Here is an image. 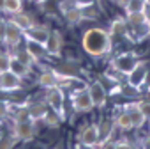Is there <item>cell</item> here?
I'll list each match as a JSON object with an SVG mask.
<instances>
[{"instance_id": "6da1fadb", "label": "cell", "mask_w": 150, "mask_h": 149, "mask_svg": "<svg viewBox=\"0 0 150 149\" xmlns=\"http://www.w3.org/2000/svg\"><path fill=\"white\" fill-rule=\"evenodd\" d=\"M81 46L83 52L90 57H103L111 52L113 48V37L108 30L101 27H92L83 32L81 36Z\"/></svg>"}, {"instance_id": "7a4b0ae2", "label": "cell", "mask_w": 150, "mask_h": 149, "mask_svg": "<svg viewBox=\"0 0 150 149\" xmlns=\"http://www.w3.org/2000/svg\"><path fill=\"white\" fill-rule=\"evenodd\" d=\"M44 101L48 103L50 110H53L60 115L62 121L65 119V92H64V87L57 85V87L48 89L46 96H44Z\"/></svg>"}, {"instance_id": "3957f363", "label": "cell", "mask_w": 150, "mask_h": 149, "mask_svg": "<svg viewBox=\"0 0 150 149\" xmlns=\"http://www.w3.org/2000/svg\"><path fill=\"white\" fill-rule=\"evenodd\" d=\"M69 100H71V107L80 112V114H87L94 108V103L90 100V94H88V89L87 85L83 89H76V91H72L69 94Z\"/></svg>"}, {"instance_id": "277c9868", "label": "cell", "mask_w": 150, "mask_h": 149, "mask_svg": "<svg viewBox=\"0 0 150 149\" xmlns=\"http://www.w3.org/2000/svg\"><path fill=\"white\" fill-rule=\"evenodd\" d=\"M23 41H25L23 30H21L18 25H14V23L7 18V20H6V32H4V43H2V46H6V50H14V48H18Z\"/></svg>"}, {"instance_id": "5b68a950", "label": "cell", "mask_w": 150, "mask_h": 149, "mask_svg": "<svg viewBox=\"0 0 150 149\" xmlns=\"http://www.w3.org/2000/svg\"><path fill=\"white\" fill-rule=\"evenodd\" d=\"M35 124L37 122H34V121H20V122L13 121L11 135L18 142H30L35 137Z\"/></svg>"}, {"instance_id": "8992f818", "label": "cell", "mask_w": 150, "mask_h": 149, "mask_svg": "<svg viewBox=\"0 0 150 149\" xmlns=\"http://www.w3.org/2000/svg\"><path fill=\"white\" fill-rule=\"evenodd\" d=\"M148 62L146 60H138V64L134 66V69L127 74V85L136 89V91H141L143 89V84H145V78H146V73H148Z\"/></svg>"}, {"instance_id": "52a82bcc", "label": "cell", "mask_w": 150, "mask_h": 149, "mask_svg": "<svg viewBox=\"0 0 150 149\" xmlns=\"http://www.w3.org/2000/svg\"><path fill=\"white\" fill-rule=\"evenodd\" d=\"M23 89V80L13 71H4L0 73V92H6V94H13Z\"/></svg>"}, {"instance_id": "ba28073f", "label": "cell", "mask_w": 150, "mask_h": 149, "mask_svg": "<svg viewBox=\"0 0 150 149\" xmlns=\"http://www.w3.org/2000/svg\"><path fill=\"white\" fill-rule=\"evenodd\" d=\"M88 89V94H90V100L94 103V108H103L108 101V91L106 87L103 85L101 80H94L90 85H87Z\"/></svg>"}, {"instance_id": "9c48e42d", "label": "cell", "mask_w": 150, "mask_h": 149, "mask_svg": "<svg viewBox=\"0 0 150 149\" xmlns=\"http://www.w3.org/2000/svg\"><path fill=\"white\" fill-rule=\"evenodd\" d=\"M138 60L139 59H136L132 53H122V55H118L117 59H113V62H111V66L115 67V69H118L120 73H124L125 77L134 69V66L138 64Z\"/></svg>"}, {"instance_id": "30bf717a", "label": "cell", "mask_w": 150, "mask_h": 149, "mask_svg": "<svg viewBox=\"0 0 150 149\" xmlns=\"http://www.w3.org/2000/svg\"><path fill=\"white\" fill-rule=\"evenodd\" d=\"M44 48L48 52L50 57H58L62 48H64V37L58 30H50V36H48V41L44 43Z\"/></svg>"}, {"instance_id": "8fae6325", "label": "cell", "mask_w": 150, "mask_h": 149, "mask_svg": "<svg viewBox=\"0 0 150 149\" xmlns=\"http://www.w3.org/2000/svg\"><path fill=\"white\" fill-rule=\"evenodd\" d=\"M78 142L80 144H88V145H97L101 142V133L97 124H88L78 133Z\"/></svg>"}, {"instance_id": "7c38bea8", "label": "cell", "mask_w": 150, "mask_h": 149, "mask_svg": "<svg viewBox=\"0 0 150 149\" xmlns=\"http://www.w3.org/2000/svg\"><path fill=\"white\" fill-rule=\"evenodd\" d=\"M124 110L127 112V115H129V119H131V122H132V130H141V128L145 126L146 117H145V114L141 112V108L138 107V103H127V105L124 107Z\"/></svg>"}, {"instance_id": "4fadbf2b", "label": "cell", "mask_w": 150, "mask_h": 149, "mask_svg": "<svg viewBox=\"0 0 150 149\" xmlns=\"http://www.w3.org/2000/svg\"><path fill=\"white\" fill-rule=\"evenodd\" d=\"M48 36H50V29L46 25H34L32 29L25 30L23 32V37L28 39V41H34V43H39V44H44L48 41Z\"/></svg>"}, {"instance_id": "5bb4252c", "label": "cell", "mask_w": 150, "mask_h": 149, "mask_svg": "<svg viewBox=\"0 0 150 149\" xmlns=\"http://www.w3.org/2000/svg\"><path fill=\"white\" fill-rule=\"evenodd\" d=\"M27 110H28V117H30V121H34V122H41V121L44 119V115L48 114L50 107H48V103H46L44 100H41V101L27 103Z\"/></svg>"}, {"instance_id": "9a60e30c", "label": "cell", "mask_w": 150, "mask_h": 149, "mask_svg": "<svg viewBox=\"0 0 150 149\" xmlns=\"http://www.w3.org/2000/svg\"><path fill=\"white\" fill-rule=\"evenodd\" d=\"M25 43V50H27V53L30 55V59L34 60V64H37V62H41V60H44V59H48L50 55H48V52H46V48H44V44H39V43H34V41H28V39H25L23 41Z\"/></svg>"}, {"instance_id": "2e32d148", "label": "cell", "mask_w": 150, "mask_h": 149, "mask_svg": "<svg viewBox=\"0 0 150 149\" xmlns=\"http://www.w3.org/2000/svg\"><path fill=\"white\" fill-rule=\"evenodd\" d=\"M11 53V52H9ZM9 71H13L16 77H20L21 80H25V78H28L30 74H32V66L30 64H25V62H21L20 59H16L13 53H11V60H9Z\"/></svg>"}, {"instance_id": "e0dca14e", "label": "cell", "mask_w": 150, "mask_h": 149, "mask_svg": "<svg viewBox=\"0 0 150 149\" xmlns=\"http://www.w3.org/2000/svg\"><path fill=\"white\" fill-rule=\"evenodd\" d=\"M37 85H39L41 89L48 91V89H51V87L60 85V80H58L57 73H55L53 69H46V71L39 73V77H37Z\"/></svg>"}, {"instance_id": "ac0fdd59", "label": "cell", "mask_w": 150, "mask_h": 149, "mask_svg": "<svg viewBox=\"0 0 150 149\" xmlns=\"http://www.w3.org/2000/svg\"><path fill=\"white\" fill-rule=\"evenodd\" d=\"M108 32H110V36H111V37L129 36V25H127V20H125V18H115V20L110 23Z\"/></svg>"}, {"instance_id": "d6986e66", "label": "cell", "mask_w": 150, "mask_h": 149, "mask_svg": "<svg viewBox=\"0 0 150 149\" xmlns=\"http://www.w3.org/2000/svg\"><path fill=\"white\" fill-rule=\"evenodd\" d=\"M9 20L14 23V25H18L23 32L25 30H28V29H32L34 25H35V20L30 16V14H27V13H16V14H13V16H9Z\"/></svg>"}, {"instance_id": "ffe728a7", "label": "cell", "mask_w": 150, "mask_h": 149, "mask_svg": "<svg viewBox=\"0 0 150 149\" xmlns=\"http://www.w3.org/2000/svg\"><path fill=\"white\" fill-rule=\"evenodd\" d=\"M131 29H132V34H134L132 39L136 43H141L146 37H150V21H143L141 25H136V27H131Z\"/></svg>"}, {"instance_id": "44dd1931", "label": "cell", "mask_w": 150, "mask_h": 149, "mask_svg": "<svg viewBox=\"0 0 150 149\" xmlns=\"http://www.w3.org/2000/svg\"><path fill=\"white\" fill-rule=\"evenodd\" d=\"M113 121H115V126H117L120 131H129V130H132V122H131V119H129V115H127L125 110L118 112Z\"/></svg>"}, {"instance_id": "7402d4cb", "label": "cell", "mask_w": 150, "mask_h": 149, "mask_svg": "<svg viewBox=\"0 0 150 149\" xmlns=\"http://www.w3.org/2000/svg\"><path fill=\"white\" fill-rule=\"evenodd\" d=\"M21 11H23V0H4L2 13H6L7 16H13Z\"/></svg>"}, {"instance_id": "603a6c76", "label": "cell", "mask_w": 150, "mask_h": 149, "mask_svg": "<svg viewBox=\"0 0 150 149\" xmlns=\"http://www.w3.org/2000/svg\"><path fill=\"white\" fill-rule=\"evenodd\" d=\"M99 126V133H101V142L103 140H108L110 137H111V133H113V130L117 128L115 126V121L113 119H110V117H106L101 124H97Z\"/></svg>"}, {"instance_id": "cb8c5ba5", "label": "cell", "mask_w": 150, "mask_h": 149, "mask_svg": "<svg viewBox=\"0 0 150 149\" xmlns=\"http://www.w3.org/2000/svg\"><path fill=\"white\" fill-rule=\"evenodd\" d=\"M64 16V20L69 23V25H78V23H81L83 21V14H81V9L76 6V7H72V9H69L67 13H64L62 14Z\"/></svg>"}, {"instance_id": "d4e9b609", "label": "cell", "mask_w": 150, "mask_h": 149, "mask_svg": "<svg viewBox=\"0 0 150 149\" xmlns=\"http://www.w3.org/2000/svg\"><path fill=\"white\" fill-rule=\"evenodd\" d=\"M13 114V103L7 100H0V122H6Z\"/></svg>"}, {"instance_id": "484cf974", "label": "cell", "mask_w": 150, "mask_h": 149, "mask_svg": "<svg viewBox=\"0 0 150 149\" xmlns=\"http://www.w3.org/2000/svg\"><path fill=\"white\" fill-rule=\"evenodd\" d=\"M81 9V14H83V21L88 20V21H94L99 18V11H97V6L92 4V6H85V7H80Z\"/></svg>"}, {"instance_id": "4316f807", "label": "cell", "mask_w": 150, "mask_h": 149, "mask_svg": "<svg viewBox=\"0 0 150 149\" xmlns=\"http://www.w3.org/2000/svg\"><path fill=\"white\" fill-rule=\"evenodd\" d=\"M42 122H44L48 128H58V126H60V122H62V119H60V115H58L57 112H53V110H48V114L44 115Z\"/></svg>"}, {"instance_id": "83f0119b", "label": "cell", "mask_w": 150, "mask_h": 149, "mask_svg": "<svg viewBox=\"0 0 150 149\" xmlns=\"http://www.w3.org/2000/svg\"><path fill=\"white\" fill-rule=\"evenodd\" d=\"M125 20H127V25H129V27H136V25H141L143 21H148V20L145 18L143 11H139V13H131V14L125 16Z\"/></svg>"}, {"instance_id": "f1b7e54d", "label": "cell", "mask_w": 150, "mask_h": 149, "mask_svg": "<svg viewBox=\"0 0 150 149\" xmlns=\"http://www.w3.org/2000/svg\"><path fill=\"white\" fill-rule=\"evenodd\" d=\"M143 4H145V0H129V4L125 6V14L143 11Z\"/></svg>"}, {"instance_id": "f546056e", "label": "cell", "mask_w": 150, "mask_h": 149, "mask_svg": "<svg viewBox=\"0 0 150 149\" xmlns=\"http://www.w3.org/2000/svg\"><path fill=\"white\" fill-rule=\"evenodd\" d=\"M16 138L13 135H6V137H0V149H14L16 147Z\"/></svg>"}, {"instance_id": "4dcf8cb0", "label": "cell", "mask_w": 150, "mask_h": 149, "mask_svg": "<svg viewBox=\"0 0 150 149\" xmlns=\"http://www.w3.org/2000/svg\"><path fill=\"white\" fill-rule=\"evenodd\" d=\"M76 6H78V4H76V0H58L57 9L60 11V14H64V13H67L69 9L76 7Z\"/></svg>"}, {"instance_id": "1f68e13d", "label": "cell", "mask_w": 150, "mask_h": 149, "mask_svg": "<svg viewBox=\"0 0 150 149\" xmlns=\"http://www.w3.org/2000/svg\"><path fill=\"white\" fill-rule=\"evenodd\" d=\"M9 60H11V53H9V50L0 52V73L9 71Z\"/></svg>"}, {"instance_id": "d6a6232c", "label": "cell", "mask_w": 150, "mask_h": 149, "mask_svg": "<svg viewBox=\"0 0 150 149\" xmlns=\"http://www.w3.org/2000/svg\"><path fill=\"white\" fill-rule=\"evenodd\" d=\"M138 107L141 108V112L145 114V117H146V121L150 119V100H141V101H138Z\"/></svg>"}, {"instance_id": "836d02e7", "label": "cell", "mask_w": 150, "mask_h": 149, "mask_svg": "<svg viewBox=\"0 0 150 149\" xmlns=\"http://www.w3.org/2000/svg\"><path fill=\"white\" fill-rule=\"evenodd\" d=\"M97 149H117V145H115V142H113L111 138H108V140L99 142V144H97Z\"/></svg>"}, {"instance_id": "e575fe53", "label": "cell", "mask_w": 150, "mask_h": 149, "mask_svg": "<svg viewBox=\"0 0 150 149\" xmlns=\"http://www.w3.org/2000/svg\"><path fill=\"white\" fill-rule=\"evenodd\" d=\"M115 145H117V149H134L127 140H118V142H115Z\"/></svg>"}, {"instance_id": "d590c367", "label": "cell", "mask_w": 150, "mask_h": 149, "mask_svg": "<svg viewBox=\"0 0 150 149\" xmlns=\"http://www.w3.org/2000/svg\"><path fill=\"white\" fill-rule=\"evenodd\" d=\"M143 14L150 21V0H145V4H143Z\"/></svg>"}, {"instance_id": "8d00e7d4", "label": "cell", "mask_w": 150, "mask_h": 149, "mask_svg": "<svg viewBox=\"0 0 150 149\" xmlns=\"http://www.w3.org/2000/svg\"><path fill=\"white\" fill-rule=\"evenodd\" d=\"M4 32H6V20H0V44L4 43Z\"/></svg>"}, {"instance_id": "74e56055", "label": "cell", "mask_w": 150, "mask_h": 149, "mask_svg": "<svg viewBox=\"0 0 150 149\" xmlns=\"http://www.w3.org/2000/svg\"><path fill=\"white\" fill-rule=\"evenodd\" d=\"M143 89L146 92H150V67H148V73H146V78H145V84H143Z\"/></svg>"}, {"instance_id": "f35d334b", "label": "cell", "mask_w": 150, "mask_h": 149, "mask_svg": "<svg viewBox=\"0 0 150 149\" xmlns=\"http://www.w3.org/2000/svg\"><path fill=\"white\" fill-rule=\"evenodd\" d=\"M74 149H97V145H88V144H76V147Z\"/></svg>"}, {"instance_id": "ab89813d", "label": "cell", "mask_w": 150, "mask_h": 149, "mask_svg": "<svg viewBox=\"0 0 150 149\" xmlns=\"http://www.w3.org/2000/svg\"><path fill=\"white\" fill-rule=\"evenodd\" d=\"M115 4H117L118 7H122V9H125V6L129 4V0H115Z\"/></svg>"}, {"instance_id": "60d3db41", "label": "cell", "mask_w": 150, "mask_h": 149, "mask_svg": "<svg viewBox=\"0 0 150 149\" xmlns=\"http://www.w3.org/2000/svg\"><path fill=\"white\" fill-rule=\"evenodd\" d=\"M30 2H34V4H41V2H44V0H30Z\"/></svg>"}, {"instance_id": "b9f144b4", "label": "cell", "mask_w": 150, "mask_h": 149, "mask_svg": "<svg viewBox=\"0 0 150 149\" xmlns=\"http://www.w3.org/2000/svg\"><path fill=\"white\" fill-rule=\"evenodd\" d=\"M2 7H4V0H0V13H2Z\"/></svg>"}, {"instance_id": "7bdbcfd3", "label": "cell", "mask_w": 150, "mask_h": 149, "mask_svg": "<svg viewBox=\"0 0 150 149\" xmlns=\"http://www.w3.org/2000/svg\"><path fill=\"white\" fill-rule=\"evenodd\" d=\"M146 144H148V147H150V137H148V140H146Z\"/></svg>"}, {"instance_id": "ee69618b", "label": "cell", "mask_w": 150, "mask_h": 149, "mask_svg": "<svg viewBox=\"0 0 150 149\" xmlns=\"http://www.w3.org/2000/svg\"><path fill=\"white\" fill-rule=\"evenodd\" d=\"M148 121H150V119H148Z\"/></svg>"}]
</instances>
